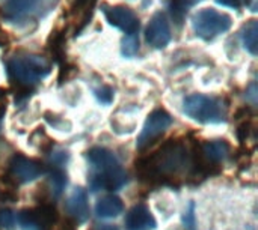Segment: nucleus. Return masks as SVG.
Returning a JSON list of instances; mask_svg holds the SVG:
<instances>
[{"label": "nucleus", "mask_w": 258, "mask_h": 230, "mask_svg": "<svg viewBox=\"0 0 258 230\" xmlns=\"http://www.w3.org/2000/svg\"><path fill=\"white\" fill-rule=\"evenodd\" d=\"M91 178L89 187L92 191H115L127 184V173L118 157L107 148H92L86 155Z\"/></svg>", "instance_id": "f257e3e1"}, {"label": "nucleus", "mask_w": 258, "mask_h": 230, "mask_svg": "<svg viewBox=\"0 0 258 230\" xmlns=\"http://www.w3.org/2000/svg\"><path fill=\"white\" fill-rule=\"evenodd\" d=\"M59 0H0L2 17L12 24H29L47 17Z\"/></svg>", "instance_id": "f03ea898"}, {"label": "nucleus", "mask_w": 258, "mask_h": 230, "mask_svg": "<svg viewBox=\"0 0 258 230\" xmlns=\"http://www.w3.org/2000/svg\"><path fill=\"white\" fill-rule=\"evenodd\" d=\"M184 114L203 125H218L227 121V107L221 98L192 93L183 99Z\"/></svg>", "instance_id": "7ed1b4c3"}, {"label": "nucleus", "mask_w": 258, "mask_h": 230, "mask_svg": "<svg viewBox=\"0 0 258 230\" xmlns=\"http://www.w3.org/2000/svg\"><path fill=\"white\" fill-rule=\"evenodd\" d=\"M12 78L21 86H35L50 74V63L38 54H18L8 62Z\"/></svg>", "instance_id": "20e7f679"}, {"label": "nucleus", "mask_w": 258, "mask_h": 230, "mask_svg": "<svg viewBox=\"0 0 258 230\" xmlns=\"http://www.w3.org/2000/svg\"><path fill=\"white\" fill-rule=\"evenodd\" d=\"M190 23L198 38L204 41H212L227 33L233 27V17L215 8H204L192 15Z\"/></svg>", "instance_id": "39448f33"}, {"label": "nucleus", "mask_w": 258, "mask_h": 230, "mask_svg": "<svg viewBox=\"0 0 258 230\" xmlns=\"http://www.w3.org/2000/svg\"><path fill=\"white\" fill-rule=\"evenodd\" d=\"M183 145L169 143L160 152H157L153 158L154 169L163 175H174L186 167L187 155Z\"/></svg>", "instance_id": "423d86ee"}, {"label": "nucleus", "mask_w": 258, "mask_h": 230, "mask_svg": "<svg viewBox=\"0 0 258 230\" xmlns=\"http://www.w3.org/2000/svg\"><path fill=\"white\" fill-rule=\"evenodd\" d=\"M101 12L106 18V21L122 30L125 35H132V33H138L139 30V18L136 15V12L125 6V5H109V3H103L101 5Z\"/></svg>", "instance_id": "0eeeda50"}, {"label": "nucleus", "mask_w": 258, "mask_h": 230, "mask_svg": "<svg viewBox=\"0 0 258 230\" xmlns=\"http://www.w3.org/2000/svg\"><path fill=\"white\" fill-rule=\"evenodd\" d=\"M172 116L162 108L154 110L145 121L144 128L138 137V148H144L150 143H153L156 139H159L171 125H172Z\"/></svg>", "instance_id": "6e6552de"}, {"label": "nucleus", "mask_w": 258, "mask_h": 230, "mask_svg": "<svg viewBox=\"0 0 258 230\" xmlns=\"http://www.w3.org/2000/svg\"><path fill=\"white\" fill-rule=\"evenodd\" d=\"M171 39H172V32L166 15L160 11L153 14L145 27L147 44L156 50H162L171 42Z\"/></svg>", "instance_id": "1a4fd4ad"}, {"label": "nucleus", "mask_w": 258, "mask_h": 230, "mask_svg": "<svg viewBox=\"0 0 258 230\" xmlns=\"http://www.w3.org/2000/svg\"><path fill=\"white\" fill-rule=\"evenodd\" d=\"M11 167V172L12 175L20 181V182H32L35 179H38L41 175H42V167L30 160V158H26L23 155H15L9 164Z\"/></svg>", "instance_id": "9d476101"}, {"label": "nucleus", "mask_w": 258, "mask_h": 230, "mask_svg": "<svg viewBox=\"0 0 258 230\" xmlns=\"http://www.w3.org/2000/svg\"><path fill=\"white\" fill-rule=\"evenodd\" d=\"M67 212L79 223L83 224L89 220V205H88V194L82 187H76L68 200H67Z\"/></svg>", "instance_id": "9b49d317"}, {"label": "nucleus", "mask_w": 258, "mask_h": 230, "mask_svg": "<svg viewBox=\"0 0 258 230\" xmlns=\"http://www.w3.org/2000/svg\"><path fill=\"white\" fill-rule=\"evenodd\" d=\"M127 230H145L154 229L156 220L151 214V211L145 205H135L125 215L124 220Z\"/></svg>", "instance_id": "f8f14e48"}, {"label": "nucleus", "mask_w": 258, "mask_h": 230, "mask_svg": "<svg viewBox=\"0 0 258 230\" xmlns=\"http://www.w3.org/2000/svg\"><path fill=\"white\" fill-rule=\"evenodd\" d=\"M124 211L122 200L118 196H104L95 205V214L100 218H115Z\"/></svg>", "instance_id": "ddd939ff"}, {"label": "nucleus", "mask_w": 258, "mask_h": 230, "mask_svg": "<svg viewBox=\"0 0 258 230\" xmlns=\"http://www.w3.org/2000/svg\"><path fill=\"white\" fill-rule=\"evenodd\" d=\"M258 24L257 20L252 18L249 21H246L242 29H240V39L243 47L246 48V51H249L252 56L257 54L258 50Z\"/></svg>", "instance_id": "4468645a"}, {"label": "nucleus", "mask_w": 258, "mask_h": 230, "mask_svg": "<svg viewBox=\"0 0 258 230\" xmlns=\"http://www.w3.org/2000/svg\"><path fill=\"white\" fill-rule=\"evenodd\" d=\"M203 154L212 163H221L228 157L230 146L225 140H212L203 146Z\"/></svg>", "instance_id": "2eb2a0df"}, {"label": "nucleus", "mask_w": 258, "mask_h": 230, "mask_svg": "<svg viewBox=\"0 0 258 230\" xmlns=\"http://www.w3.org/2000/svg\"><path fill=\"white\" fill-rule=\"evenodd\" d=\"M48 181H50L51 193H53L56 197H57V196H60V194H62V191H63V188H65V185H67V178H65L63 172H62L59 167H56L54 170H51V172H50V178H48Z\"/></svg>", "instance_id": "dca6fc26"}, {"label": "nucleus", "mask_w": 258, "mask_h": 230, "mask_svg": "<svg viewBox=\"0 0 258 230\" xmlns=\"http://www.w3.org/2000/svg\"><path fill=\"white\" fill-rule=\"evenodd\" d=\"M121 51L127 57H133L135 54H138V51H139V36H138V33H132V35L124 36V39L121 42Z\"/></svg>", "instance_id": "f3484780"}, {"label": "nucleus", "mask_w": 258, "mask_h": 230, "mask_svg": "<svg viewBox=\"0 0 258 230\" xmlns=\"http://www.w3.org/2000/svg\"><path fill=\"white\" fill-rule=\"evenodd\" d=\"M18 227V214L14 211H0V229L15 230Z\"/></svg>", "instance_id": "a211bd4d"}, {"label": "nucleus", "mask_w": 258, "mask_h": 230, "mask_svg": "<svg viewBox=\"0 0 258 230\" xmlns=\"http://www.w3.org/2000/svg\"><path fill=\"white\" fill-rule=\"evenodd\" d=\"M94 95H95V98H97L101 104H106V105H109V104L113 101V98H115L113 89H112L110 86H107V84H101V86L95 87V89H94Z\"/></svg>", "instance_id": "6ab92c4d"}, {"label": "nucleus", "mask_w": 258, "mask_h": 230, "mask_svg": "<svg viewBox=\"0 0 258 230\" xmlns=\"http://www.w3.org/2000/svg\"><path fill=\"white\" fill-rule=\"evenodd\" d=\"M183 223L187 230H195V205H194V202H190L187 209L184 211Z\"/></svg>", "instance_id": "aec40b11"}, {"label": "nucleus", "mask_w": 258, "mask_h": 230, "mask_svg": "<svg viewBox=\"0 0 258 230\" xmlns=\"http://www.w3.org/2000/svg\"><path fill=\"white\" fill-rule=\"evenodd\" d=\"M67 161H68V154H67L65 151H56V152H53V155H51V163H53L56 167H62Z\"/></svg>", "instance_id": "412c9836"}, {"label": "nucleus", "mask_w": 258, "mask_h": 230, "mask_svg": "<svg viewBox=\"0 0 258 230\" xmlns=\"http://www.w3.org/2000/svg\"><path fill=\"white\" fill-rule=\"evenodd\" d=\"M218 5L227 6V8H233V9H240L243 6H246L249 3V0H216Z\"/></svg>", "instance_id": "4be33fe9"}, {"label": "nucleus", "mask_w": 258, "mask_h": 230, "mask_svg": "<svg viewBox=\"0 0 258 230\" xmlns=\"http://www.w3.org/2000/svg\"><path fill=\"white\" fill-rule=\"evenodd\" d=\"M246 98H248L252 104H255V102H257V86H255V83H252V84L249 86Z\"/></svg>", "instance_id": "5701e85b"}, {"label": "nucleus", "mask_w": 258, "mask_h": 230, "mask_svg": "<svg viewBox=\"0 0 258 230\" xmlns=\"http://www.w3.org/2000/svg\"><path fill=\"white\" fill-rule=\"evenodd\" d=\"M200 2H203V0H175V3L178 6H194Z\"/></svg>", "instance_id": "b1692460"}, {"label": "nucleus", "mask_w": 258, "mask_h": 230, "mask_svg": "<svg viewBox=\"0 0 258 230\" xmlns=\"http://www.w3.org/2000/svg\"><path fill=\"white\" fill-rule=\"evenodd\" d=\"M94 230H119L116 226H113V224H98L97 227Z\"/></svg>", "instance_id": "393cba45"}]
</instances>
